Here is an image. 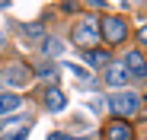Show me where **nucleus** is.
Returning a JSON list of instances; mask_svg holds the SVG:
<instances>
[{"instance_id": "obj_1", "label": "nucleus", "mask_w": 147, "mask_h": 140, "mask_svg": "<svg viewBox=\"0 0 147 140\" xmlns=\"http://www.w3.org/2000/svg\"><path fill=\"white\" fill-rule=\"evenodd\" d=\"M102 32H99V19H80L77 26H74V45L83 51H93V45H99Z\"/></svg>"}, {"instance_id": "obj_2", "label": "nucleus", "mask_w": 147, "mask_h": 140, "mask_svg": "<svg viewBox=\"0 0 147 140\" xmlns=\"http://www.w3.org/2000/svg\"><path fill=\"white\" fill-rule=\"evenodd\" d=\"M138 105H141V99L134 96L131 89H121V92H115V96H109V108H112V115H115V121L131 118V115L138 111Z\"/></svg>"}, {"instance_id": "obj_3", "label": "nucleus", "mask_w": 147, "mask_h": 140, "mask_svg": "<svg viewBox=\"0 0 147 140\" xmlns=\"http://www.w3.org/2000/svg\"><path fill=\"white\" fill-rule=\"evenodd\" d=\"M32 77H35V70L26 67V64H7L3 70H0V83H7L13 89H26L32 83Z\"/></svg>"}, {"instance_id": "obj_4", "label": "nucleus", "mask_w": 147, "mask_h": 140, "mask_svg": "<svg viewBox=\"0 0 147 140\" xmlns=\"http://www.w3.org/2000/svg\"><path fill=\"white\" fill-rule=\"evenodd\" d=\"M99 32H102V38L109 45H121V41L128 38V22L121 19V16H109V19L99 22Z\"/></svg>"}, {"instance_id": "obj_5", "label": "nucleus", "mask_w": 147, "mask_h": 140, "mask_svg": "<svg viewBox=\"0 0 147 140\" xmlns=\"http://www.w3.org/2000/svg\"><path fill=\"white\" fill-rule=\"evenodd\" d=\"M102 80H106V83H109L112 89H118V92H121V89L128 86V80H131V73H128V67H125V61H118V64L112 61V64L106 67V77H102Z\"/></svg>"}, {"instance_id": "obj_6", "label": "nucleus", "mask_w": 147, "mask_h": 140, "mask_svg": "<svg viewBox=\"0 0 147 140\" xmlns=\"http://www.w3.org/2000/svg\"><path fill=\"white\" fill-rule=\"evenodd\" d=\"M125 67H128V73H131V77H138V80H144V77H147V61H144V54H141V51H128V54H125Z\"/></svg>"}, {"instance_id": "obj_7", "label": "nucleus", "mask_w": 147, "mask_h": 140, "mask_svg": "<svg viewBox=\"0 0 147 140\" xmlns=\"http://www.w3.org/2000/svg\"><path fill=\"white\" fill-rule=\"evenodd\" d=\"M106 140H134V127L128 121H112L106 127Z\"/></svg>"}, {"instance_id": "obj_8", "label": "nucleus", "mask_w": 147, "mask_h": 140, "mask_svg": "<svg viewBox=\"0 0 147 140\" xmlns=\"http://www.w3.org/2000/svg\"><path fill=\"white\" fill-rule=\"evenodd\" d=\"M45 108L48 111H64V105H67V96H64V92L58 89V86H51V89H45Z\"/></svg>"}, {"instance_id": "obj_9", "label": "nucleus", "mask_w": 147, "mask_h": 140, "mask_svg": "<svg viewBox=\"0 0 147 140\" xmlns=\"http://www.w3.org/2000/svg\"><path fill=\"white\" fill-rule=\"evenodd\" d=\"M19 105H22V99L16 92H0V118H3V115H13Z\"/></svg>"}, {"instance_id": "obj_10", "label": "nucleus", "mask_w": 147, "mask_h": 140, "mask_svg": "<svg viewBox=\"0 0 147 140\" xmlns=\"http://www.w3.org/2000/svg\"><path fill=\"white\" fill-rule=\"evenodd\" d=\"M83 57H86V61H90V64H93L96 70H99V67L106 70V67L112 64V57H109V51H83Z\"/></svg>"}, {"instance_id": "obj_11", "label": "nucleus", "mask_w": 147, "mask_h": 140, "mask_svg": "<svg viewBox=\"0 0 147 140\" xmlns=\"http://www.w3.org/2000/svg\"><path fill=\"white\" fill-rule=\"evenodd\" d=\"M42 51H45V57H61L64 54V41L61 38H45L42 41Z\"/></svg>"}, {"instance_id": "obj_12", "label": "nucleus", "mask_w": 147, "mask_h": 140, "mask_svg": "<svg viewBox=\"0 0 147 140\" xmlns=\"http://www.w3.org/2000/svg\"><path fill=\"white\" fill-rule=\"evenodd\" d=\"M35 77H42V80H48V83H55V80H58V70H55L51 61H45V64L35 67Z\"/></svg>"}, {"instance_id": "obj_13", "label": "nucleus", "mask_w": 147, "mask_h": 140, "mask_svg": "<svg viewBox=\"0 0 147 140\" xmlns=\"http://www.w3.org/2000/svg\"><path fill=\"white\" fill-rule=\"evenodd\" d=\"M67 73H74L77 80H83V83H90V70L86 67H80V64H67Z\"/></svg>"}, {"instance_id": "obj_14", "label": "nucleus", "mask_w": 147, "mask_h": 140, "mask_svg": "<svg viewBox=\"0 0 147 140\" xmlns=\"http://www.w3.org/2000/svg\"><path fill=\"white\" fill-rule=\"evenodd\" d=\"M22 32H26L29 38H42V35H45V29H42V22H26V26H22Z\"/></svg>"}, {"instance_id": "obj_15", "label": "nucleus", "mask_w": 147, "mask_h": 140, "mask_svg": "<svg viewBox=\"0 0 147 140\" xmlns=\"http://www.w3.org/2000/svg\"><path fill=\"white\" fill-rule=\"evenodd\" d=\"M26 137H29V124H22L16 134H10V137H0V140H26Z\"/></svg>"}, {"instance_id": "obj_16", "label": "nucleus", "mask_w": 147, "mask_h": 140, "mask_svg": "<svg viewBox=\"0 0 147 140\" xmlns=\"http://www.w3.org/2000/svg\"><path fill=\"white\" fill-rule=\"evenodd\" d=\"M138 41L147 48V22H144V26H141V32H138Z\"/></svg>"}, {"instance_id": "obj_17", "label": "nucleus", "mask_w": 147, "mask_h": 140, "mask_svg": "<svg viewBox=\"0 0 147 140\" xmlns=\"http://www.w3.org/2000/svg\"><path fill=\"white\" fill-rule=\"evenodd\" d=\"M48 140H70L67 134H48Z\"/></svg>"}, {"instance_id": "obj_18", "label": "nucleus", "mask_w": 147, "mask_h": 140, "mask_svg": "<svg viewBox=\"0 0 147 140\" xmlns=\"http://www.w3.org/2000/svg\"><path fill=\"white\" fill-rule=\"evenodd\" d=\"M0 48H3V35H0Z\"/></svg>"}, {"instance_id": "obj_19", "label": "nucleus", "mask_w": 147, "mask_h": 140, "mask_svg": "<svg viewBox=\"0 0 147 140\" xmlns=\"http://www.w3.org/2000/svg\"><path fill=\"white\" fill-rule=\"evenodd\" d=\"M0 10H7V3H0Z\"/></svg>"}, {"instance_id": "obj_20", "label": "nucleus", "mask_w": 147, "mask_h": 140, "mask_svg": "<svg viewBox=\"0 0 147 140\" xmlns=\"http://www.w3.org/2000/svg\"><path fill=\"white\" fill-rule=\"evenodd\" d=\"M70 140H74V137H70ZM77 140H86V137H77Z\"/></svg>"}, {"instance_id": "obj_21", "label": "nucleus", "mask_w": 147, "mask_h": 140, "mask_svg": "<svg viewBox=\"0 0 147 140\" xmlns=\"http://www.w3.org/2000/svg\"><path fill=\"white\" fill-rule=\"evenodd\" d=\"M144 102H147V92H144Z\"/></svg>"}]
</instances>
